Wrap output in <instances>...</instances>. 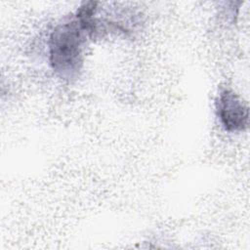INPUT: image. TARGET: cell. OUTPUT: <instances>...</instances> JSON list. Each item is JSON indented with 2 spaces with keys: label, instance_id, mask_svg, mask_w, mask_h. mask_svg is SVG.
Instances as JSON below:
<instances>
[{
  "label": "cell",
  "instance_id": "obj_2",
  "mask_svg": "<svg viewBox=\"0 0 250 250\" xmlns=\"http://www.w3.org/2000/svg\"><path fill=\"white\" fill-rule=\"evenodd\" d=\"M216 108L218 116L227 131H242L248 125V108L230 90L220 92Z\"/></svg>",
  "mask_w": 250,
  "mask_h": 250
},
{
  "label": "cell",
  "instance_id": "obj_1",
  "mask_svg": "<svg viewBox=\"0 0 250 250\" xmlns=\"http://www.w3.org/2000/svg\"><path fill=\"white\" fill-rule=\"evenodd\" d=\"M96 11V4L87 3L77 10L74 18L53 31L49 44L50 62L61 77L73 78L80 70L86 40L98 31Z\"/></svg>",
  "mask_w": 250,
  "mask_h": 250
}]
</instances>
